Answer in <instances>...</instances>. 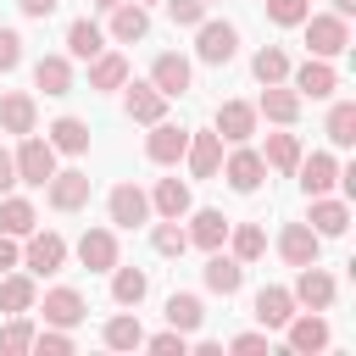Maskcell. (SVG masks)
<instances>
[{
	"instance_id": "44",
	"label": "cell",
	"mask_w": 356,
	"mask_h": 356,
	"mask_svg": "<svg viewBox=\"0 0 356 356\" xmlns=\"http://www.w3.org/2000/svg\"><path fill=\"white\" fill-rule=\"evenodd\" d=\"M33 350H50V356H72V328H33Z\"/></svg>"
},
{
	"instance_id": "9",
	"label": "cell",
	"mask_w": 356,
	"mask_h": 356,
	"mask_svg": "<svg viewBox=\"0 0 356 356\" xmlns=\"http://www.w3.org/2000/svg\"><path fill=\"white\" fill-rule=\"evenodd\" d=\"M89 189H95V184H89V172H78V167H67V172L56 167V172L44 178V195H50L56 211H78V206H89Z\"/></svg>"
},
{
	"instance_id": "51",
	"label": "cell",
	"mask_w": 356,
	"mask_h": 356,
	"mask_svg": "<svg viewBox=\"0 0 356 356\" xmlns=\"http://www.w3.org/2000/svg\"><path fill=\"white\" fill-rule=\"evenodd\" d=\"M11 184H17V161L11 150H0V195H11Z\"/></svg>"
},
{
	"instance_id": "23",
	"label": "cell",
	"mask_w": 356,
	"mask_h": 356,
	"mask_svg": "<svg viewBox=\"0 0 356 356\" xmlns=\"http://www.w3.org/2000/svg\"><path fill=\"white\" fill-rule=\"evenodd\" d=\"M39 312H44V323H50V328H78V323H83V295L61 284V289H50V295H44V306H39Z\"/></svg>"
},
{
	"instance_id": "30",
	"label": "cell",
	"mask_w": 356,
	"mask_h": 356,
	"mask_svg": "<svg viewBox=\"0 0 356 356\" xmlns=\"http://www.w3.org/2000/svg\"><path fill=\"white\" fill-rule=\"evenodd\" d=\"M44 139L56 145V156H83V150H89V122H83V117H56Z\"/></svg>"
},
{
	"instance_id": "25",
	"label": "cell",
	"mask_w": 356,
	"mask_h": 356,
	"mask_svg": "<svg viewBox=\"0 0 356 356\" xmlns=\"http://www.w3.org/2000/svg\"><path fill=\"white\" fill-rule=\"evenodd\" d=\"M145 33H150V11H145L139 0L111 6V39H117V44H134V39H145Z\"/></svg>"
},
{
	"instance_id": "40",
	"label": "cell",
	"mask_w": 356,
	"mask_h": 356,
	"mask_svg": "<svg viewBox=\"0 0 356 356\" xmlns=\"http://www.w3.org/2000/svg\"><path fill=\"white\" fill-rule=\"evenodd\" d=\"M328 139L345 150V145H356V100H334V111H328Z\"/></svg>"
},
{
	"instance_id": "16",
	"label": "cell",
	"mask_w": 356,
	"mask_h": 356,
	"mask_svg": "<svg viewBox=\"0 0 356 356\" xmlns=\"http://www.w3.org/2000/svg\"><path fill=\"white\" fill-rule=\"evenodd\" d=\"M295 172H300V189H306V195H328V189L339 184V161H334L328 150L300 156V161H295Z\"/></svg>"
},
{
	"instance_id": "11",
	"label": "cell",
	"mask_w": 356,
	"mask_h": 356,
	"mask_svg": "<svg viewBox=\"0 0 356 356\" xmlns=\"http://www.w3.org/2000/svg\"><path fill=\"white\" fill-rule=\"evenodd\" d=\"M189 78H195V67H189V56H178V50H161V56L150 61V83H156L167 100L189 95Z\"/></svg>"
},
{
	"instance_id": "52",
	"label": "cell",
	"mask_w": 356,
	"mask_h": 356,
	"mask_svg": "<svg viewBox=\"0 0 356 356\" xmlns=\"http://www.w3.org/2000/svg\"><path fill=\"white\" fill-rule=\"evenodd\" d=\"M356 11V0H334V17H350Z\"/></svg>"
},
{
	"instance_id": "45",
	"label": "cell",
	"mask_w": 356,
	"mask_h": 356,
	"mask_svg": "<svg viewBox=\"0 0 356 356\" xmlns=\"http://www.w3.org/2000/svg\"><path fill=\"white\" fill-rule=\"evenodd\" d=\"M167 17L178 28H200L206 22V0H167Z\"/></svg>"
},
{
	"instance_id": "20",
	"label": "cell",
	"mask_w": 356,
	"mask_h": 356,
	"mask_svg": "<svg viewBox=\"0 0 356 356\" xmlns=\"http://www.w3.org/2000/svg\"><path fill=\"white\" fill-rule=\"evenodd\" d=\"M189 206H195V195H189V184L184 178H156V189H150V211H161V217H189Z\"/></svg>"
},
{
	"instance_id": "8",
	"label": "cell",
	"mask_w": 356,
	"mask_h": 356,
	"mask_svg": "<svg viewBox=\"0 0 356 356\" xmlns=\"http://www.w3.org/2000/svg\"><path fill=\"white\" fill-rule=\"evenodd\" d=\"M184 161H189V178H217V167H222V139H217V128H189Z\"/></svg>"
},
{
	"instance_id": "15",
	"label": "cell",
	"mask_w": 356,
	"mask_h": 356,
	"mask_svg": "<svg viewBox=\"0 0 356 356\" xmlns=\"http://www.w3.org/2000/svg\"><path fill=\"white\" fill-rule=\"evenodd\" d=\"M211 128H217V139H228V145H245V139L256 134V106H250V100H222Z\"/></svg>"
},
{
	"instance_id": "6",
	"label": "cell",
	"mask_w": 356,
	"mask_h": 356,
	"mask_svg": "<svg viewBox=\"0 0 356 356\" xmlns=\"http://www.w3.org/2000/svg\"><path fill=\"white\" fill-rule=\"evenodd\" d=\"M217 172L228 178V189H239V195H256V189H261V178H267V161H261V150H250V145H234V156H228Z\"/></svg>"
},
{
	"instance_id": "54",
	"label": "cell",
	"mask_w": 356,
	"mask_h": 356,
	"mask_svg": "<svg viewBox=\"0 0 356 356\" xmlns=\"http://www.w3.org/2000/svg\"><path fill=\"white\" fill-rule=\"evenodd\" d=\"M139 6H150V0H139Z\"/></svg>"
},
{
	"instance_id": "31",
	"label": "cell",
	"mask_w": 356,
	"mask_h": 356,
	"mask_svg": "<svg viewBox=\"0 0 356 356\" xmlns=\"http://www.w3.org/2000/svg\"><path fill=\"white\" fill-rule=\"evenodd\" d=\"M145 295H150V273L117 261V267H111V300H117V306H139Z\"/></svg>"
},
{
	"instance_id": "35",
	"label": "cell",
	"mask_w": 356,
	"mask_h": 356,
	"mask_svg": "<svg viewBox=\"0 0 356 356\" xmlns=\"http://www.w3.org/2000/svg\"><path fill=\"white\" fill-rule=\"evenodd\" d=\"M122 83H128V56L100 50V56L89 61V89H122Z\"/></svg>"
},
{
	"instance_id": "43",
	"label": "cell",
	"mask_w": 356,
	"mask_h": 356,
	"mask_svg": "<svg viewBox=\"0 0 356 356\" xmlns=\"http://www.w3.org/2000/svg\"><path fill=\"white\" fill-rule=\"evenodd\" d=\"M261 6H267V17H273L278 28H300L306 11H312V0H261Z\"/></svg>"
},
{
	"instance_id": "53",
	"label": "cell",
	"mask_w": 356,
	"mask_h": 356,
	"mask_svg": "<svg viewBox=\"0 0 356 356\" xmlns=\"http://www.w3.org/2000/svg\"><path fill=\"white\" fill-rule=\"evenodd\" d=\"M95 6H100V11H111V6H122V0H95Z\"/></svg>"
},
{
	"instance_id": "21",
	"label": "cell",
	"mask_w": 356,
	"mask_h": 356,
	"mask_svg": "<svg viewBox=\"0 0 356 356\" xmlns=\"http://www.w3.org/2000/svg\"><path fill=\"white\" fill-rule=\"evenodd\" d=\"M306 222H312L323 239H339V234L350 228V206H345V200H328V195H312V211H306Z\"/></svg>"
},
{
	"instance_id": "17",
	"label": "cell",
	"mask_w": 356,
	"mask_h": 356,
	"mask_svg": "<svg viewBox=\"0 0 356 356\" xmlns=\"http://www.w3.org/2000/svg\"><path fill=\"white\" fill-rule=\"evenodd\" d=\"M78 261H83L89 273H111V267H117V234H111V228H83Z\"/></svg>"
},
{
	"instance_id": "49",
	"label": "cell",
	"mask_w": 356,
	"mask_h": 356,
	"mask_svg": "<svg viewBox=\"0 0 356 356\" xmlns=\"http://www.w3.org/2000/svg\"><path fill=\"white\" fill-rule=\"evenodd\" d=\"M228 350H267V328H261V334H234Z\"/></svg>"
},
{
	"instance_id": "29",
	"label": "cell",
	"mask_w": 356,
	"mask_h": 356,
	"mask_svg": "<svg viewBox=\"0 0 356 356\" xmlns=\"http://www.w3.org/2000/svg\"><path fill=\"white\" fill-rule=\"evenodd\" d=\"M256 117H273V122H295L300 117V95L295 89H284V83H261V106H256Z\"/></svg>"
},
{
	"instance_id": "10",
	"label": "cell",
	"mask_w": 356,
	"mask_h": 356,
	"mask_svg": "<svg viewBox=\"0 0 356 356\" xmlns=\"http://www.w3.org/2000/svg\"><path fill=\"white\" fill-rule=\"evenodd\" d=\"M334 289H339V284H334V273H323L317 261H306L289 295H295V306H306V312H328V306H334Z\"/></svg>"
},
{
	"instance_id": "50",
	"label": "cell",
	"mask_w": 356,
	"mask_h": 356,
	"mask_svg": "<svg viewBox=\"0 0 356 356\" xmlns=\"http://www.w3.org/2000/svg\"><path fill=\"white\" fill-rule=\"evenodd\" d=\"M56 6H61V0H17V11H22V17H33V22H39V17H50Z\"/></svg>"
},
{
	"instance_id": "12",
	"label": "cell",
	"mask_w": 356,
	"mask_h": 356,
	"mask_svg": "<svg viewBox=\"0 0 356 356\" xmlns=\"http://www.w3.org/2000/svg\"><path fill=\"white\" fill-rule=\"evenodd\" d=\"M106 211H111L117 228H139V222H150V195H145L139 184H117V189L106 195Z\"/></svg>"
},
{
	"instance_id": "4",
	"label": "cell",
	"mask_w": 356,
	"mask_h": 356,
	"mask_svg": "<svg viewBox=\"0 0 356 356\" xmlns=\"http://www.w3.org/2000/svg\"><path fill=\"white\" fill-rule=\"evenodd\" d=\"M234 50H239L234 22H200V28H195V56H200L206 67H228Z\"/></svg>"
},
{
	"instance_id": "32",
	"label": "cell",
	"mask_w": 356,
	"mask_h": 356,
	"mask_svg": "<svg viewBox=\"0 0 356 356\" xmlns=\"http://www.w3.org/2000/svg\"><path fill=\"white\" fill-rule=\"evenodd\" d=\"M39 289H33V273H0V312H33Z\"/></svg>"
},
{
	"instance_id": "46",
	"label": "cell",
	"mask_w": 356,
	"mask_h": 356,
	"mask_svg": "<svg viewBox=\"0 0 356 356\" xmlns=\"http://www.w3.org/2000/svg\"><path fill=\"white\" fill-rule=\"evenodd\" d=\"M145 345H150L156 356H184V350H189V334L167 328V334H145Z\"/></svg>"
},
{
	"instance_id": "19",
	"label": "cell",
	"mask_w": 356,
	"mask_h": 356,
	"mask_svg": "<svg viewBox=\"0 0 356 356\" xmlns=\"http://www.w3.org/2000/svg\"><path fill=\"white\" fill-rule=\"evenodd\" d=\"M33 122H39V106H33V95H22V89H11V95H0V134H33Z\"/></svg>"
},
{
	"instance_id": "2",
	"label": "cell",
	"mask_w": 356,
	"mask_h": 356,
	"mask_svg": "<svg viewBox=\"0 0 356 356\" xmlns=\"http://www.w3.org/2000/svg\"><path fill=\"white\" fill-rule=\"evenodd\" d=\"M17 184H33V189H44V178L56 172V145L50 139H39V134H22V145H17Z\"/></svg>"
},
{
	"instance_id": "3",
	"label": "cell",
	"mask_w": 356,
	"mask_h": 356,
	"mask_svg": "<svg viewBox=\"0 0 356 356\" xmlns=\"http://www.w3.org/2000/svg\"><path fill=\"white\" fill-rule=\"evenodd\" d=\"M22 267H28L33 278L61 273V267H67V239H61L56 228H44V234L33 228V234H28V245H22Z\"/></svg>"
},
{
	"instance_id": "41",
	"label": "cell",
	"mask_w": 356,
	"mask_h": 356,
	"mask_svg": "<svg viewBox=\"0 0 356 356\" xmlns=\"http://www.w3.org/2000/svg\"><path fill=\"white\" fill-rule=\"evenodd\" d=\"M150 245H156V256H184V250H189V234H184L172 217H161V222L150 228Z\"/></svg>"
},
{
	"instance_id": "42",
	"label": "cell",
	"mask_w": 356,
	"mask_h": 356,
	"mask_svg": "<svg viewBox=\"0 0 356 356\" xmlns=\"http://www.w3.org/2000/svg\"><path fill=\"white\" fill-rule=\"evenodd\" d=\"M0 350H6V356L33 350V323H28V312H11V323L0 328Z\"/></svg>"
},
{
	"instance_id": "5",
	"label": "cell",
	"mask_w": 356,
	"mask_h": 356,
	"mask_svg": "<svg viewBox=\"0 0 356 356\" xmlns=\"http://www.w3.org/2000/svg\"><path fill=\"white\" fill-rule=\"evenodd\" d=\"M289 89L300 95V100H328L334 89H339V72L323 61V56H312V61H300V67H289Z\"/></svg>"
},
{
	"instance_id": "55",
	"label": "cell",
	"mask_w": 356,
	"mask_h": 356,
	"mask_svg": "<svg viewBox=\"0 0 356 356\" xmlns=\"http://www.w3.org/2000/svg\"><path fill=\"white\" fill-rule=\"evenodd\" d=\"M206 6H211V0H206Z\"/></svg>"
},
{
	"instance_id": "22",
	"label": "cell",
	"mask_w": 356,
	"mask_h": 356,
	"mask_svg": "<svg viewBox=\"0 0 356 356\" xmlns=\"http://www.w3.org/2000/svg\"><path fill=\"white\" fill-rule=\"evenodd\" d=\"M228 228H234V217H222V211H211V206H206V211H195V217H189V228H184V234H189V245H200V250H222Z\"/></svg>"
},
{
	"instance_id": "28",
	"label": "cell",
	"mask_w": 356,
	"mask_h": 356,
	"mask_svg": "<svg viewBox=\"0 0 356 356\" xmlns=\"http://www.w3.org/2000/svg\"><path fill=\"white\" fill-rule=\"evenodd\" d=\"M122 106H128L134 122H161V117H167V95H161L156 83H128V100H122Z\"/></svg>"
},
{
	"instance_id": "34",
	"label": "cell",
	"mask_w": 356,
	"mask_h": 356,
	"mask_svg": "<svg viewBox=\"0 0 356 356\" xmlns=\"http://www.w3.org/2000/svg\"><path fill=\"white\" fill-rule=\"evenodd\" d=\"M200 323H206V306H200V295H167V328H178V334H200Z\"/></svg>"
},
{
	"instance_id": "47",
	"label": "cell",
	"mask_w": 356,
	"mask_h": 356,
	"mask_svg": "<svg viewBox=\"0 0 356 356\" xmlns=\"http://www.w3.org/2000/svg\"><path fill=\"white\" fill-rule=\"evenodd\" d=\"M17 67H22V33L0 28V72H17Z\"/></svg>"
},
{
	"instance_id": "33",
	"label": "cell",
	"mask_w": 356,
	"mask_h": 356,
	"mask_svg": "<svg viewBox=\"0 0 356 356\" xmlns=\"http://www.w3.org/2000/svg\"><path fill=\"white\" fill-rule=\"evenodd\" d=\"M33 83L44 95H72V61L67 56H39L33 61Z\"/></svg>"
},
{
	"instance_id": "14",
	"label": "cell",
	"mask_w": 356,
	"mask_h": 356,
	"mask_svg": "<svg viewBox=\"0 0 356 356\" xmlns=\"http://www.w3.org/2000/svg\"><path fill=\"white\" fill-rule=\"evenodd\" d=\"M184 145H189V128H178V122H150V139H145V156L156 161V167H172V161H184Z\"/></svg>"
},
{
	"instance_id": "38",
	"label": "cell",
	"mask_w": 356,
	"mask_h": 356,
	"mask_svg": "<svg viewBox=\"0 0 356 356\" xmlns=\"http://www.w3.org/2000/svg\"><path fill=\"white\" fill-rule=\"evenodd\" d=\"M222 245H228V250H234V256H239V261H256V256H261V250H267V234H261V228H256V222H234V228H228V239H222Z\"/></svg>"
},
{
	"instance_id": "24",
	"label": "cell",
	"mask_w": 356,
	"mask_h": 356,
	"mask_svg": "<svg viewBox=\"0 0 356 356\" xmlns=\"http://www.w3.org/2000/svg\"><path fill=\"white\" fill-rule=\"evenodd\" d=\"M295 317V295L289 289H278V284H267V289H256V323L273 334V328H284Z\"/></svg>"
},
{
	"instance_id": "39",
	"label": "cell",
	"mask_w": 356,
	"mask_h": 356,
	"mask_svg": "<svg viewBox=\"0 0 356 356\" xmlns=\"http://www.w3.org/2000/svg\"><path fill=\"white\" fill-rule=\"evenodd\" d=\"M250 72H256V83H284V78H289V56H284L278 44H261L256 61H250Z\"/></svg>"
},
{
	"instance_id": "48",
	"label": "cell",
	"mask_w": 356,
	"mask_h": 356,
	"mask_svg": "<svg viewBox=\"0 0 356 356\" xmlns=\"http://www.w3.org/2000/svg\"><path fill=\"white\" fill-rule=\"evenodd\" d=\"M11 267H22V250H17L11 234H0V273H11Z\"/></svg>"
},
{
	"instance_id": "7",
	"label": "cell",
	"mask_w": 356,
	"mask_h": 356,
	"mask_svg": "<svg viewBox=\"0 0 356 356\" xmlns=\"http://www.w3.org/2000/svg\"><path fill=\"white\" fill-rule=\"evenodd\" d=\"M284 339H289V350L295 356H317V350H328V323H323V312H295L289 323H284Z\"/></svg>"
},
{
	"instance_id": "1",
	"label": "cell",
	"mask_w": 356,
	"mask_h": 356,
	"mask_svg": "<svg viewBox=\"0 0 356 356\" xmlns=\"http://www.w3.org/2000/svg\"><path fill=\"white\" fill-rule=\"evenodd\" d=\"M306 44H312V56H323V61H334V56H345L350 50V17H334V11H323V17H312L306 11Z\"/></svg>"
},
{
	"instance_id": "13",
	"label": "cell",
	"mask_w": 356,
	"mask_h": 356,
	"mask_svg": "<svg viewBox=\"0 0 356 356\" xmlns=\"http://www.w3.org/2000/svg\"><path fill=\"white\" fill-rule=\"evenodd\" d=\"M278 256H284L289 267H306V261L323 256V234H317L312 222H284V234H278Z\"/></svg>"
},
{
	"instance_id": "27",
	"label": "cell",
	"mask_w": 356,
	"mask_h": 356,
	"mask_svg": "<svg viewBox=\"0 0 356 356\" xmlns=\"http://www.w3.org/2000/svg\"><path fill=\"white\" fill-rule=\"evenodd\" d=\"M100 50H106V28L89 22V17H78V22L67 28V56H72V61H95Z\"/></svg>"
},
{
	"instance_id": "37",
	"label": "cell",
	"mask_w": 356,
	"mask_h": 356,
	"mask_svg": "<svg viewBox=\"0 0 356 356\" xmlns=\"http://www.w3.org/2000/svg\"><path fill=\"white\" fill-rule=\"evenodd\" d=\"M261 161H267L273 172H295V161H300V139H295V134H267Z\"/></svg>"
},
{
	"instance_id": "36",
	"label": "cell",
	"mask_w": 356,
	"mask_h": 356,
	"mask_svg": "<svg viewBox=\"0 0 356 356\" xmlns=\"http://www.w3.org/2000/svg\"><path fill=\"white\" fill-rule=\"evenodd\" d=\"M100 339H106L111 350H139V345H145V328H139V317H134V312H117V317L100 328Z\"/></svg>"
},
{
	"instance_id": "18",
	"label": "cell",
	"mask_w": 356,
	"mask_h": 356,
	"mask_svg": "<svg viewBox=\"0 0 356 356\" xmlns=\"http://www.w3.org/2000/svg\"><path fill=\"white\" fill-rule=\"evenodd\" d=\"M239 284H245V261L222 256V250H206V289L228 300V295H239Z\"/></svg>"
},
{
	"instance_id": "26",
	"label": "cell",
	"mask_w": 356,
	"mask_h": 356,
	"mask_svg": "<svg viewBox=\"0 0 356 356\" xmlns=\"http://www.w3.org/2000/svg\"><path fill=\"white\" fill-rule=\"evenodd\" d=\"M39 228V211H33V200H22V195H0V234H11V239H28Z\"/></svg>"
}]
</instances>
